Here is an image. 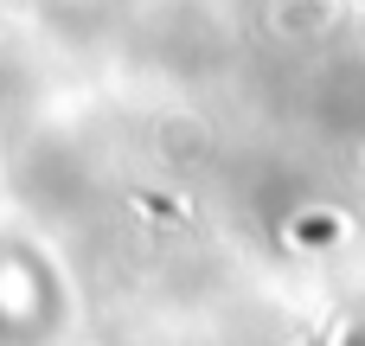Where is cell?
Instances as JSON below:
<instances>
[{
    "instance_id": "1",
    "label": "cell",
    "mask_w": 365,
    "mask_h": 346,
    "mask_svg": "<svg viewBox=\"0 0 365 346\" xmlns=\"http://www.w3.org/2000/svg\"><path fill=\"white\" fill-rule=\"evenodd\" d=\"M346 346H365V327H359V334H353V340H346Z\"/></svg>"
}]
</instances>
